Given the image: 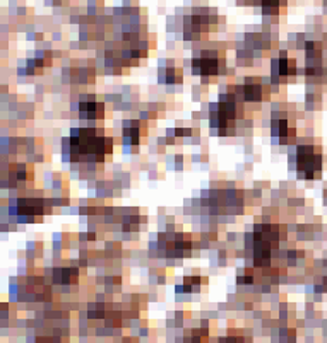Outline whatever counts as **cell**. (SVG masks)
<instances>
[{"mask_svg": "<svg viewBox=\"0 0 327 343\" xmlns=\"http://www.w3.org/2000/svg\"><path fill=\"white\" fill-rule=\"evenodd\" d=\"M218 70V60L216 58H201L194 60V72L202 75H211L216 74Z\"/></svg>", "mask_w": 327, "mask_h": 343, "instance_id": "6da1fadb", "label": "cell"}, {"mask_svg": "<svg viewBox=\"0 0 327 343\" xmlns=\"http://www.w3.org/2000/svg\"><path fill=\"white\" fill-rule=\"evenodd\" d=\"M260 85H257V84H248V85H245L243 87V91H242V94H243V97L247 101H257V99H260Z\"/></svg>", "mask_w": 327, "mask_h": 343, "instance_id": "7a4b0ae2", "label": "cell"}, {"mask_svg": "<svg viewBox=\"0 0 327 343\" xmlns=\"http://www.w3.org/2000/svg\"><path fill=\"white\" fill-rule=\"evenodd\" d=\"M190 343H202V340H206L207 336V331L206 330H201V328H197V330H192L190 331Z\"/></svg>", "mask_w": 327, "mask_h": 343, "instance_id": "3957f363", "label": "cell"}, {"mask_svg": "<svg viewBox=\"0 0 327 343\" xmlns=\"http://www.w3.org/2000/svg\"><path fill=\"white\" fill-rule=\"evenodd\" d=\"M219 343H243V338H237V336H226L221 338Z\"/></svg>", "mask_w": 327, "mask_h": 343, "instance_id": "277c9868", "label": "cell"}]
</instances>
